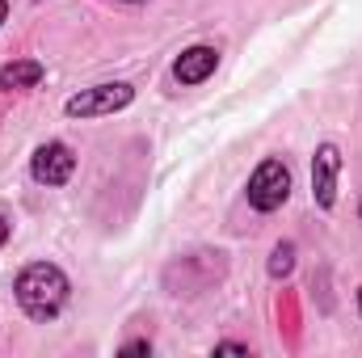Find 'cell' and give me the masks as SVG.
Returning <instances> with one entry per match:
<instances>
[{
    "mask_svg": "<svg viewBox=\"0 0 362 358\" xmlns=\"http://www.w3.org/2000/svg\"><path fill=\"white\" fill-rule=\"evenodd\" d=\"M13 291H17V304H21V312L30 316V321H55L64 308H68V295H72V282H68V274L59 266H51V262H34V266H25L17 274V282H13Z\"/></svg>",
    "mask_w": 362,
    "mask_h": 358,
    "instance_id": "cell-1",
    "label": "cell"
},
{
    "mask_svg": "<svg viewBox=\"0 0 362 358\" xmlns=\"http://www.w3.org/2000/svg\"><path fill=\"white\" fill-rule=\"evenodd\" d=\"M245 194H249V207H253V211L270 215V211H278V207L291 198V169H286L278 156L262 161V165L253 169L249 185H245Z\"/></svg>",
    "mask_w": 362,
    "mask_h": 358,
    "instance_id": "cell-2",
    "label": "cell"
},
{
    "mask_svg": "<svg viewBox=\"0 0 362 358\" xmlns=\"http://www.w3.org/2000/svg\"><path fill=\"white\" fill-rule=\"evenodd\" d=\"M135 101V89L127 81H114V85H93L81 89L76 97H68V118H101V114H118Z\"/></svg>",
    "mask_w": 362,
    "mask_h": 358,
    "instance_id": "cell-3",
    "label": "cell"
},
{
    "mask_svg": "<svg viewBox=\"0 0 362 358\" xmlns=\"http://www.w3.org/2000/svg\"><path fill=\"white\" fill-rule=\"evenodd\" d=\"M72 173H76V152H72L68 144L51 139V144L34 148V156H30V178L38 181V185H64Z\"/></svg>",
    "mask_w": 362,
    "mask_h": 358,
    "instance_id": "cell-4",
    "label": "cell"
},
{
    "mask_svg": "<svg viewBox=\"0 0 362 358\" xmlns=\"http://www.w3.org/2000/svg\"><path fill=\"white\" fill-rule=\"evenodd\" d=\"M337 173H341V152L337 144H320L316 156H312V198L316 207H333L337 202Z\"/></svg>",
    "mask_w": 362,
    "mask_h": 358,
    "instance_id": "cell-5",
    "label": "cell"
},
{
    "mask_svg": "<svg viewBox=\"0 0 362 358\" xmlns=\"http://www.w3.org/2000/svg\"><path fill=\"white\" fill-rule=\"evenodd\" d=\"M215 68H219V51L215 47H185L173 59V81L177 85H202Z\"/></svg>",
    "mask_w": 362,
    "mask_h": 358,
    "instance_id": "cell-6",
    "label": "cell"
},
{
    "mask_svg": "<svg viewBox=\"0 0 362 358\" xmlns=\"http://www.w3.org/2000/svg\"><path fill=\"white\" fill-rule=\"evenodd\" d=\"M42 64L38 59H13L0 68V89L4 93H21V89H38L42 85Z\"/></svg>",
    "mask_w": 362,
    "mask_h": 358,
    "instance_id": "cell-7",
    "label": "cell"
},
{
    "mask_svg": "<svg viewBox=\"0 0 362 358\" xmlns=\"http://www.w3.org/2000/svg\"><path fill=\"white\" fill-rule=\"evenodd\" d=\"M291 270H295V245L286 241V245H278V249H274V258H270V274H274V278H286Z\"/></svg>",
    "mask_w": 362,
    "mask_h": 358,
    "instance_id": "cell-8",
    "label": "cell"
},
{
    "mask_svg": "<svg viewBox=\"0 0 362 358\" xmlns=\"http://www.w3.org/2000/svg\"><path fill=\"white\" fill-rule=\"evenodd\" d=\"M215 354H249V346H240V342H219Z\"/></svg>",
    "mask_w": 362,
    "mask_h": 358,
    "instance_id": "cell-9",
    "label": "cell"
},
{
    "mask_svg": "<svg viewBox=\"0 0 362 358\" xmlns=\"http://www.w3.org/2000/svg\"><path fill=\"white\" fill-rule=\"evenodd\" d=\"M122 354H152V346H148V342H127Z\"/></svg>",
    "mask_w": 362,
    "mask_h": 358,
    "instance_id": "cell-10",
    "label": "cell"
},
{
    "mask_svg": "<svg viewBox=\"0 0 362 358\" xmlns=\"http://www.w3.org/2000/svg\"><path fill=\"white\" fill-rule=\"evenodd\" d=\"M4 241H8V219L0 215V249H4Z\"/></svg>",
    "mask_w": 362,
    "mask_h": 358,
    "instance_id": "cell-11",
    "label": "cell"
},
{
    "mask_svg": "<svg viewBox=\"0 0 362 358\" xmlns=\"http://www.w3.org/2000/svg\"><path fill=\"white\" fill-rule=\"evenodd\" d=\"M4 17H8V4H4V0H0V25H4Z\"/></svg>",
    "mask_w": 362,
    "mask_h": 358,
    "instance_id": "cell-12",
    "label": "cell"
},
{
    "mask_svg": "<svg viewBox=\"0 0 362 358\" xmlns=\"http://www.w3.org/2000/svg\"><path fill=\"white\" fill-rule=\"evenodd\" d=\"M358 312H362V291H358Z\"/></svg>",
    "mask_w": 362,
    "mask_h": 358,
    "instance_id": "cell-13",
    "label": "cell"
},
{
    "mask_svg": "<svg viewBox=\"0 0 362 358\" xmlns=\"http://www.w3.org/2000/svg\"><path fill=\"white\" fill-rule=\"evenodd\" d=\"M122 4H135V0H122Z\"/></svg>",
    "mask_w": 362,
    "mask_h": 358,
    "instance_id": "cell-14",
    "label": "cell"
},
{
    "mask_svg": "<svg viewBox=\"0 0 362 358\" xmlns=\"http://www.w3.org/2000/svg\"><path fill=\"white\" fill-rule=\"evenodd\" d=\"M358 215H362V207H358Z\"/></svg>",
    "mask_w": 362,
    "mask_h": 358,
    "instance_id": "cell-15",
    "label": "cell"
}]
</instances>
